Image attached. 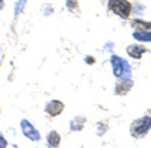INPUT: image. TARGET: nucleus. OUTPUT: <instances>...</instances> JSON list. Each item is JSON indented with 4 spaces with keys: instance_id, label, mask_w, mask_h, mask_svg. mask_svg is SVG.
Segmentation results:
<instances>
[{
    "instance_id": "f257e3e1",
    "label": "nucleus",
    "mask_w": 151,
    "mask_h": 148,
    "mask_svg": "<svg viewBox=\"0 0 151 148\" xmlns=\"http://www.w3.org/2000/svg\"><path fill=\"white\" fill-rule=\"evenodd\" d=\"M110 65H112L113 74H115L118 79H130L132 68H130L129 62L125 59H122L119 56H112L110 57Z\"/></svg>"
},
{
    "instance_id": "f03ea898",
    "label": "nucleus",
    "mask_w": 151,
    "mask_h": 148,
    "mask_svg": "<svg viewBox=\"0 0 151 148\" xmlns=\"http://www.w3.org/2000/svg\"><path fill=\"white\" fill-rule=\"evenodd\" d=\"M151 129V118L150 116H144L133 121V124L130 127V131L134 138H144L148 133V130Z\"/></svg>"
},
{
    "instance_id": "7ed1b4c3",
    "label": "nucleus",
    "mask_w": 151,
    "mask_h": 148,
    "mask_svg": "<svg viewBox=\"0 0 151 148\" xmlns=\"http://www.w3.org/2000/svg\"><path fill=\"white\" fill-rule=\"evenodd\" d=\"M107 8L115 12L116 15H119L121 18H129L132 12V5L127 0H109Z\"/></svg>"
},
{
    "instance_id": "20e7f679",
    "label": "nucleus",
    "mask_w": 151,
    "mask_h": 148,
    "mask_svg": "<svg viewBox=\"0 0 151 148\" xmlns=\"http://www.w3.org/2000/svg\"><path fill=\"white\" fill-rule=\"evenodd\" d=\"M20 126H21V130H23V134L26 138H29L30 141H40L41 139V134H40V131H38L30 122L27 121V119H21V122H20Z\"/></svg>"
},
{
    "instance_id": "39448f33",
    "label": "nucleus",
    "mask_w": 151,
    "mask_h": 148,
    "mask_svg": "<svg viewBox=\"0 0 151 148\" xmlns=\"http://www.w3.org/2000/svg\"><path fill=\"white\" fill-rule=\"evenodd\" d=\"M45 112L52 116H58L64 112V103H60L58 100H53V101H48L47 106H45Z\"/></svg>"
},
{
    "instance_id": "423d86ee",
    "label": "nucleus",
    "mask_w": 151,
    "mask_h": 148,
    "mask_svg": "<svg viewBox=\"0 0 151 148\" xmlns=\"http://www.w3.org/2000/svg\"><path fill=\"white\" fill-rule=\"evenodd\" d=\"M127 53L133 59H141L142 55L145 53V47H141V45H129L127 47Z\"/></svg>"
},
{
    "instance_id": "0eeeda50",
    "label": "nucleus",
    "mask_w": 151,
    "mask_h": 148,
    "mask_svg": "<svg viewBox=\"0 0 151 148\" xmlns=\"http://www.w3.org/2000/svg\"><path fill=\"white\" fill-rule=\"evenodd\" d=\"M133 38L137 40V41H145V42H150L151 41V32L150 30H134L133 32Z\"/></svg>"
},
{
    "instance_id": "6e6552de",
    "label": "nucleus",
    "mask_w": 151,
    "mask_h": 148,
    "mask_svg": "<svg viewBox=\"0 0 151 148\" xmlns=\"http://www.w3.org/2000/svg\"><path fill=\"white\" fill-rule=\"evenodd\" d=\"M85 122H86V119H85L83 116H76V118L71 119V122H70V129H71L73 131H80V130L83 129V126H85Z\"/></svg>"
},
{
    "instance_id": "1a4fd4ad",
    "label": "nucleus",
    "mask_w": 151,
    "mask_h": 148,
    "mask_svg": "<svg viewBox=\"0 0 151 148\" xmlns=\"http://www.w3.org/2000/svg\"><path fill=\"white\" fill-rule=\"evenodd\" d=\"M60 144V134L58 131H50L47 134V145L48 147H58Z\"/></svg>"
},
{
    "instance_id": "9d476101",
    "label": "nucleus",
    "mask_w": 151,
    "mask_h": 148,
    "mask_svg": "<svg viewBox=\"0 0 151 148\" xmlns=\"http://www.w3.org/2000/svg\"><path fill=\"white\" fill-rule=\"evenodd\" d=\"M121 80H122V83H121V82L118 83L116 92H118V94H125V92H129V89L132 88L133 82H132L130 79H121Z\"/></svg>"
},
{
    "instance_id": "9b49d317",
    "label": "nucleus",
    "mask_w": 151,
    "mask_h": 148,
    "mask_svg": "<svg viewBox=\"0 0 151 148\" xmlns=\"http://www.w3.org/2000/svg\"><path fill=\"white\" fill-rule=\"evenodd\" d=\"M134 24L137 27H141L144 30H150L151 32V23H144V21H134Z\"/></svg>"
},
{
    "instance_id": "f8f14e48",
    "label": "nucleus",
    "mask_w": 151,
    "mask_h": 148,
    "mask_svg": "<svg viewBox=\"0 0 151 148\" xmlns=\"http://www.w3.org/2000/svg\"><path fill=\"white\" fill-rule=\"evenodd\" d=\"M24 6H26V0H18V3L15 5V15L20 14V12L24 9Z\"/></svg>"
},
{
    "instance_id": "ddd939ff",
    "label": "nucleus",
    "mask_w": 151,
    "mask_h": 148,
    "mask_svg": "<svg viewBox=\"0 0 151 148\" xmlns=\"http://www.w3.org/2000/svg\"><path fill=\"white\" fill-rule=\"evenodd\" d=\"M67 8L68 9H76L77 8V0H67Z\"/></svg>"
},
{
    "instance_id": "4468645a",
    "label": "nucleus",
    "mask_w": 151,
    "mask_h": 148,
    "mask_svg": "<svg viewBox=\"0 0 151 148\" xmlns=\"http://www.w3.org/2000/svg\"><path fill=\"white\" fill-rule=\"evenodd\" d=\"M0 147L2 148H5V147H8V142H6V139L2 136V134H0Z\"/></svg>"
},
{
    "instance_id": "2eb2a0df",
    "label": "nucleus",
    "mask_w": 151,
    "mask_h": 148,
    "mask_svg": "<svg viewBox=\"0 0 151 148\" xmlns=\"http://www.w3.org/2000/svg\"><path fill=\"white\" fill-rule=\"evenodd\" d=\"M3 5H5V2H3V0H0V9L3 8Z\"/></svg>"
}]
</instances>
